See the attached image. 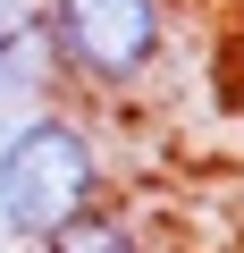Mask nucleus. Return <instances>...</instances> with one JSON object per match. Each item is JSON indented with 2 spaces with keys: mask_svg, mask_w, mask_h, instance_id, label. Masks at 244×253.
<instances>
[{
  "mask_svg": "<svg viewBox=\"0 0 244 253\" xmlns=\"http://www.w3.org/2000/svg\"><path fill=\"white\" fill-rule=\"evenodd\" d=\"M109 194H118V169H109V144L93 118L34 110L0 135V228L17 245H42L51 228H68L76 211H93Z\"/></svg>",
  "mask_w": 244,
  "mask_h": 253,
  "instance_id": "obj_1",
  "label": "nucleus"
},
{
  "mask_svg": "<svg viewBox=\"0 0 244 253\" xmlns=\"http://www.w3.org/2000/svg\"><path fill=\"white\" fill-rule=\"evenodd\" d=\"M34 34L51 76L84 101H127L169 59V0H42Z\"/></svg>",
  "mask_w": 244,
  "mask_h": 253,
  "instance_id": "obj_2",
  "label": "nucleus"
},
{
  "mask_svg": "<svg viewBox=\"0 0 244 253\" xmlns=\"http://www.w3.org/2000/svg\"><path fill=\"white\" fill-rule=\"evenodd\" d=\"M42 253H160L152 236H143V219L127 211V203H93V211H76L68 228H51L42 236Z\"/></svg>",
  "mask_w": 244,
  "mask_h": 253,
  "instance_id": "obj_3",
  "label": "nucleus"
},
{
  "mask_svg": "<svg viewBox=\"0 0 244 253\" xmlns=\"http://www.w3.org/2000/svg\"><path fill=\"white\" fill-rule=\"evenodd\" d=\"M17 84V0H0V101Z\"/></svg>",
  "mask_w": 244,
  "mask_h": 253,
  "instance_id": "obj_4",
  "label": "nucleus"
}]
</instances>
